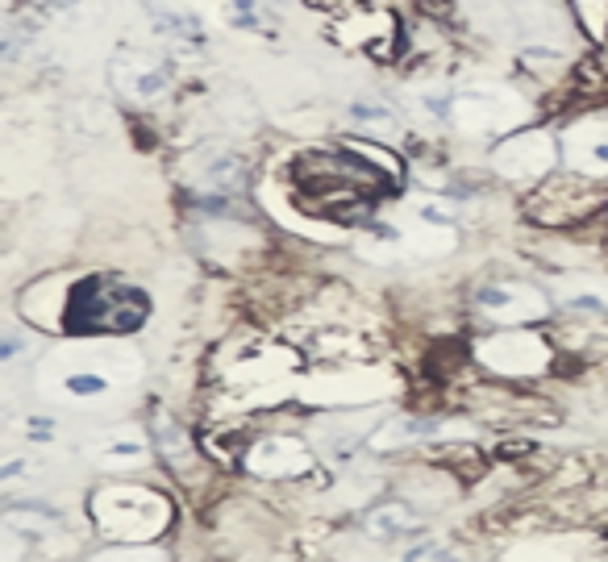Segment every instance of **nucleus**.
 Returning <instances> with one entry per match:
<instances>
[{
	"instance_id": "obj_9",
	"label": "nucleus",
	"mask_w": 608,
	"mask_h": 562,
	"mask_svg": "<svg viewBox=\"0 0 608 562\" xmlns=\"http://www.w3.org/2000/svg\"><path fill=\"white\" fill-rule=\"evenodd\" d=\"M63 388L71 396H105L109 392V379L105 375H96V371H75L63 379Z\"/></svg>"
},
{
	"instance_id": "obj_1",
	"label": "nucleus",
	"mask_w": 608,
	"mask_h": 562,
	"mask_svg": "<svg viewBox=\"0 0 608 562\" xmlns=\"http://www.w3.org/2000/svg\"><path fill=\"white\" fill-rule=\"evenodd\" d=\"M150 317V296L117 275H84L63 296L59 325L67 338H109L134 334Z\"/></svg>"
},
{
	"instance_id": "obj_5",
	"label": "nucleus",
	"mask_w": 608,
	"mask_h": 562,
	"mask_svg": "<svg viewBox=\"0 0 608 562\" xmlns=\"http://www.w3.org/2000/svg\"><path fill=\"white\" fill-rule=\"evenodd\" d=\"M475 304L484 313L500 317V325H525L546 313V300L538 288H525V284H488L475 292Z\"/></svg>"
},
{
	"instance_id": "obj_6",
	"label": "nucleus",
	"mask_w": 608,
	"mask_h": 562,
	"mask_svg": "<svg viewBox=\"0 0 608 562\" xmlns=\"http://www.w3.org/2000/svg\"><path fill=\"white\" fill-rule=\"evenodd\" d=\"M196 184H200V192L246 196V188H250V163L238 155V150L205 146V155H200V163H196Z\"/></svg>"
},
{
	"instance_id": "obj_4",
	"label": "nucleus",
	"mask_w": 608,
	"mask_h": 562,
	"mask_svg": "<svg viewBox=\"0 0 608 562\" xmlns=\"http://www.w3.org/2000/svg\"><path fill=\"white\" fill-rule=\"evenodd\" d=\"M563 155H567V171H579V175H608V117L592 113V117H579L571 130L563 134Z\"/></svg>"
},
{
	"instance_id": "obj_10",
	"label": "nucleus",
	"mask_w": 608,
	"mask_h": 562,
	"mask_svg": "<svg viewBox=\"0 0 608 562\" xmlns=\"http://www.w3.org/2000/svg\"><path fill=\"white\" fill-rule=\"evenodd\" d=\"M421 221H434V225H454L459 221V209L450 200H425L421 204Z\"/></svg>"
},
{
	"instance_id": "obj_7",
	"label": "nucleus",
	"mask_w": 608,
	"mask_h": 562,
	"mask_svg": "<svg viewBox=\"0 0 608 562\" xmlns=\"http://www.w3.org/2000/svg\"><path fill=\"white\" fill-rule=\"evenodd\" d=\"M146 13H150V25H155L159 38L180 42L188 50H205L209 46V30H205V21H200V13L184 9V5H171V0H150Z\"/></svg>"
},
{
	"instance_id": "obj_12",
	"label": "nucleus",
	"mask_w": 608,
	"mask_h": 562,
	"mask_svg": "<svg viewBox=\"0 0 608 562\" xmlns=\"http://www.w3.org/2000/svg\"><path fill=\"white\" fill-rule=\"evenodd\" d=\"M17 350H21V342H17L13 334H9L5 342H0V359H5V363H9V359H13V354H17Z\"/></svg>"
},
{
	"instance_id": "obj_2",
	"label": "nucleus",
	"mask_w": 608,
	"mask_h": 562,
	"mask_svg": "<svg viewBox=\"0 0 608 562\" xmlns=\"http://www.w3.org/2000/svg\"><path fill=\"white\" fill-rule=\"evenodd\" d=\"M608 204V188H600V180L579 171H550L546 180L534 184L525 200V217L538 221L546 229H575L592 221Z\"/></svg>"
},
{
	"instance_id": "obj_8",
	"label": "nucleus",
	"mask_w": 608,
	"mask_h": 562,
	"mask_svg": "<svg viewBox=\"0 0 608 562\" xmlns=\"http://www.w3.org/2000/svg\"><path fill=\"white\" fill-rule=\"evenodd\" d=\"M346 113H350L354 125H363V130H371V134H396L400 130V113L392 105H384V100H375V96L350 100Z\"/></svg>"
},
{
	"instance_id": "obj_11",
	"label": "nucleus",
	"mask_w": 608,
	"mask_h": 562,
	"mask_svg": "<svg viewBox=\"0 0 608 562\" xmlns=\"http://www.w3.org/2000/svg\"><path fill=\"white\" fill-rule=\"evenodd\" d=\"M50 433H55V421H50V417H30V438L46 442Z\"/></svg>"
},
{
	"instance_id": "obj_3",
	"label": "nucleus",
	"mask_w": 608,
	"mask_h": 562,
	"mask_svg": "<svg viewBox=\"0 0 608 562\" xmlns=\"http://www.w3.org/2000/svg\"><path fill=\"white\" fill-rule=\"evenodd\" d=\"M113 84L121 96L138 100V105H150L163 92H171L175 84V63L171 55H155V50H130L125 46L113 59Z\"/></svg>"
}]
</instances>
